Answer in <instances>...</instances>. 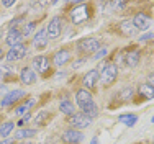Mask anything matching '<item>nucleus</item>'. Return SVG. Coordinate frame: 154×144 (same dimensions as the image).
<instances>
[{
	"label": "nucleus",
	"mask_w": 154,
	"mask_h": 144,
	"mask_svg": "<svg viewBox=\"0 0 154 144\" xmlns=\"http://www.w3.org/2000/svg\"><path fill=\"white\" fill-rule=\"evenodd\" d=\"M75 103L77 106L80 108V113H84V115H87L92 120V118L97 116L98 110H97V105H95L94 98H92V93H90L89 90H77L75 93Z\"/></svg>",
	"instance_id": "obj_1"
},
{
	"label": "nucleus",
	"mask_w": 154,
	"mask_h": 144,
	"mask_svg": "<svg viewBox=\"0 0 154 144\" xmlns=\"http://www.w3.org/2000/svg\"><path fill=\"white\" fill-rule=\"evenodd\" d=\"M102 47V41L98 38H84L77 41V49H79L80 54H92L95 51H98Z\"/></svg>",
	"instance_id": "obj_2"
},
{
	"label": "nucleus",
	"mask_w": 154,
	"mask_h": 144,
	"mask_svg": "<svg viewBox=\"0 0 154 144\" xmlns=\"http://www.w3.org/2000/svg\"><path fill=\"white\" fill-rule=\"evenodd\" d=\"M116 75H118V67H116V64L108 62V64L103 66V69H102V72H100L98 80H100L103 85H110V84L115 82Z\"/></svg>",
	"instance_id": "obj_3"
},
{
	"label": "nucleus",
	"mask_w": 154,
	"mask_h": 144,
	"mask_svg": "<svg viewBox=\"0 0 154 144\" xmlns=\"http://www.w3.org/2000/svg\"><path fill=\"white\" fill-rule=\"evenodd\" d=\"M87 18H89V8H87V5L80 3V5H77L71 10V20L74 25L84 23V21H87Z\"/></svg>",
	"instance_id": "obj_4"
},
{
	"label": "nucleus",
	"mask_w": 154,
	"mask_h": 144,
	"mask_svg": "<svg viewBox=\"0 0 154 144\" xmlns=\"http://www.w3.org/2000/svg\"><path fill=\"white\" fill-rule=\"evenodd\" d=\"M62 33V20L59 17L53 18L48 25V29H46V35H48V39H57Z\"/></svg>",
	"instance_id": "obj_5"
},
{
	"label": "nucleus",
	"mask_w": 154,
	"mask_h": 144,
	"mask_svg": "<svg viewBox=\"0 0 154 144\" xmlns=\"http://www.w3.org/2000/svg\"><path fill=\"white\" fill-rule=\"evenodd\" d=\"M61 139L64 144H80L84 141V133H80L79 130H66Z\"/></svg>",
	"instance_id": "obj_6"
},
{
	"label": "nucleus",
	"mask_w": 154,
	"mask_h": 144,
	"mask_svg": "<svg viewBox=\"0 0 154 144\" xmlns=\"http://www.w3.org/2000/svg\"><path fill=\"white\" fill-rule=\"evenodd\" d=\"M131 23H133V26L138 29V31H146L149 26H151V18L148 17L146 13H143V12H139L134 15V18L131 20Z\"/></svg>",
	"instance_id": "obj_7"
},
{
	"label": "nucleus",
	"mask_w": 154,
	"mask_h": 144,
	"mask_svg": "<svg viewBox=\"0 0 154 144\" xmlns=\"http://www.w3.org/2000/svg\"><path fill=\"white\" fill-rule=\"evenodd\" d=\"M28 53V47L25 44H18V46H13L10 47V51L7 53V61L8 62H15V61H20L26 56Z\"/></svg>",
	"instance_id": "obj_8"
},
{
	"label": "nucleus",
	"mask_w": 154,
	"mask_h": 144,
	"mask_svg": "<svg viewBox=\"0 0 154 144\" xmlns=\"http://www.w3.org/2000/svg\"><path fill=\"white\" fill-rule=\"evenodd\" d=\"M90 123H92V120L87 115H84V113H74V115L69 118V124L77 128V130H84V128H87Z\"/></svg>",
	"instance_id": "obj_9"
},
{
	"label": "nucleus",
	"mask_w": 154,
	"mask_h": 144,
	"mask_svg": "<svg viewBox=\"0 0 154 144\" xmlns=\"http://www.w3.org/2000/svg\"><path fill=\"white\" fill-rule=\"evenodd\" d=\"M31 69L35 72H39V74L48 72V69H49V59H48L46 56H36V57H33Z\"/></svg>",
	"instance_id": "obj_10"
},
{
	"label": "nucleus",
	"mask_w": 154,
	"mask_h": 144,
	"mask_svg": "<svg viewBox=\"0 0 154 144\" xmlns=\"http://www.w3.org/2000/svg\"><path fill=\"white\" fill-rule=\"evenodd\" d=\"M23 97H25V90H12L2 98V103H0V105L2 106H10V105H13V103H17L20 98H23Z\"/></svg>",
	"instance_id": "obj_11"
},
{
	"label": "nucleus",
	"mask_w": 154,
	"mask_h": 144,
	"mask_svg": "<svg viewBox=\"0 0 154 144\" xmlns=\"http://www.w3.org/2000/svg\"><path fill=\"white\" fill-rule=\"evenodd\" d=\"M20 80L25 85H31V84H35L38 80V75H36V72L31 67H23L20 71Z\"/></svg>",
	"instance_id": "obj_12"
},
{
	"label": "nucleus",
	"mask_w": 154,
	"mask_h": 144,
	"mask_svg": "<svg viewBox=\"0 0 154 144\" xmlns=\"http://www.w3.org/2000/svg\"><path fill=\"white\" fill-rule=\"evenodd\" d=\"M98 77H100V72L97 71V69H92V71H89L84 75V80H82V84H84V87L85 88H95V85H97V82H98Z\"/></svg>",
	"instance_id": "obj_13"
},
{
	"label": "nucleus",
	"mask_w": 154,
	"mask_h": 144,
	"mask_svg": "<svg viewBox=\"0 0 154 144\" xmlns=\"http://www.w3.org/2000/svg\"><path fill=\"white\" fill-rule=\"evenodd\" d=\"M21 39H23V35H21L20 29L10 28V29H8V35H7V38H5V43L8 44L10 47H13V46L21 44Z\"/></svg>",
	"instance_id": "obj_14"
},
{
	"label": "nucleus",
	"mask_w": 154,
	"mask_h": 144,
	"mask_svg": "<svg viewBox=\"0 0 154 144\" xmlns=\"http://www.w3.org/2000/svg\"><path fill=\"white\" fill-rule=\"evenodd\" d=\"M48 44V35H46V29H38V31L35 33V36H33V46L36 47V49H45Z\"/></svg>",
	"instance_id": "obj_15"
},
{
	"label": "nucleus",
	"mask_w": 154,
	"mask_h": 144,
	"mask_svg": "<svg viewBox=\"0 0 154 144\" xmlns=\"http://www.w3.org/2000/svg\"><path fill=\"white\" fill-rule=\"evenodd\" d=\"M139 61H141V53H139L138 49L126 51V54H125V62H126V66H130V67H136V66L139 64Z\"/></svg>",
	"instance_id": "obj_16"
},
{
	"label": "nucleus",
	"mask_w": 154,
	"mask_h": 144,
	"mask_svg": "<svg viewBox=\"0 0 154 144\" xmlns=\"http://www.w3.org/2000/svg\"><path fill=\"white\" fill-rule=\"evenodd\" d=\"M53 61H54V64H56V66H64V64H67V62L71 61V51H69V49H61V51H57V53L54 54Z\"/></svg>",
	"instance_id": "obj_17"
},
{
	"label": "nucleus",
	"mask_w": 154,
	"mask_h": 144,
	"mask_svg": "<svg viewBox=\"0 0 154 144\" xmlns=\"http://www.w3.org/2000/svg\"><path fill=\"white\" fill-rule=\"evenodd\" d=\"M120 29H122V33H123V35H126V36H136V33H138V29L133 26L131 20L122 21V23H120Z\"/></svg>",
	"instance_id": "obj_18"
},
{
	"label": "nucleus",
	"mask_w": 154,
	"mask_h": 144,
	"mask_svg": "<svg viewBox=\"0 0 154 144\" xmlns=\"http://www.w3.org/2000/svg\"><path fill=\"white\" fill-rule=\"evenodd\" d=\"M59 110H61V113H64V115H67V116H72L75 113V106L71 100H62L59 103Z\"/></svg>",
	"instance_id": "obj_19"
},
{
	"label": "nucleus",
	"mask_w": 154,
	"mask_h": 144,
	"mask_svg": "<svg viewBox=\"0 0 154 144\" xmlns=\"http://www.w3.org/2000/svg\"><path fill=\"white\" fill-rule=\"evenodd\" d=\"M138 93L141 95L143 98H154V87H151L149 84H141L138 87Z\"/></svg>",
	"instance_id": "obj_20"
},
{
	"label": "nucleus",
	"mask_w": 154,
	"mask_h": 144,
	"mask_svg": "<svg viewBox=\"0 0 154 144\" xmlns=\"http://www.w3.org/2000/svg\"><path fill=\"white\" fill-rule=\"evenodd\" d=\"M33 105H35V98H30V100H28V102H25L23 105H20V106H18V108L15 110L17 116H21V115H25V113H26L30 108H33Z\"/></svg>",
	"instance_id": "obj_21"
},
{
	"label": "nucleus",
	"mask_w": 154,
	"mask_h": 144,
	"mask_svg": "<svg viewBox=\"0 0 154 144\" xmlns=\"http://www.w3.org/2000/svg\"><path fill=\"white\" fill-rule=\"evenodd\" d=\"M36 134V130H28V128H21V130H17L15 133V139H25V138H31V136Z\"/></svg>",
	"instance_id": "obj_22"
},
{
	"label": "nucleus",
	"mask_w": 154,
	"mask_h": 144,
	"mask_svg": "<svg viewBox=\"0 0 154 144\" xmlns=\"http://www.w3.org/2000/svg\"><path fill=\"white\" fill-rule=\"evenodd\" d=\"M13 128H15V124H13L12 121H5L3 124H0V136H2V138H7V136L12 133Z\"/></svg>",
	"instance_id": "obj_23"
},
{
	"label": "nucleus",
	"mask_w": 154,
	"mask_h": 144,
	"mask_svg": "<svg viewBox=\"0 0 154 144\" xmlns=\"http://www.w3.org/2000/svg\"><path fill=\"white\" fill-rule=\"evenodd\" d=\"M120 121H122L123 124H126V126H134L136 124V121H138V116L136 115H122L120 116Z\"/></svg>",
	"instance_id": "obj_24"
},
{
	"label": "nucleus",
	"mask_w": 154,
	"mask_h": 144,
	"mask_svg": "<svg viewBox=\"0 0 154 144\" xmlns=\"http://www.w3.org/2000/svg\"><path fill=\"white\" fill-rule=\"evenodd\" d=\"M133 93H134V88L128 87V88H125V90H123V93H120V98H122V100H128V98L133 97Z\"/></svg>",
	"instance_id": "obj_25"
},
{
	"label": "nucleus",
	"mask_w": 154,
	"mask_h": 144,
	"mask_svg": "<svg viewBox=\"0 0 154 144\" xmlns=\"http://www.w3.org/2000/svg\"><path fill=\"white\" fill-rule=\"evenodd\" d=\"M33 29H35V23H26L23 26V29H20V31H21V35H23V36H30Z\"/></svg>",
	"instance_id": "obj_26"
},
{
	"label": "nucleus",
	"mask_w": 154,
	"mask_h": 144,
	"mask_svg": "<svg viewBox=\"0 0 154 144\" xmlns=\"http://www.w3.org/2000/svg\"><path fill=\"white\" fill-rule=\"evenodd\" d=\"M107 53H108V49H107V47H100V49H98V53H95L94 59H100V57H103Z\"/></svg>",
	"instance_id": "obj_27"
},
{
	"label": "nucleus",
	"mask_w": 154,
	"mask_h": 144,
	"mask_svg": "<svg viewBox=\"0 0 154 144\" xmlns=\"http://www.w3.org/2000/svg\"><path fill=\"white\" fill-rule=\"evenodd\" d=\"M146 84H149L151 87H154V72H151L148 75V82H146Z\"/></svg>",
	"instance_id": "obj_28"
},
{
	"label": "nucleus",
	"mask_w": 154,
	"mask_h": 144,
	"mask_svg": "<svg viewBox=\"0 0 154 144\" xmlns=\"http://www.w3.org/2000/svg\"><path fill=\"white\" fill-rule=\"evenodd\" d=\"M152 38H154V35H152V33H149V35L141 36V41H148V39H152Z\"/></svg>",
	"instance_id": "obj_29"
},
{
	"label": "nucleus",
	"mask_w": 154,
	"mask_h": 144,
	"mask_svg": "<svg viewBox=\"0 0 154 144\" xmlns=\"http://www.w3.org/2000/svg\"><path fill=\"white\" fill-rule=\"evenodd\" d=\"M2 5H3V7H7V8H8V7L15 5V2H2Z\"/></svg>",
	"instance_id": "obj_30"
},
{
	"label": "nucleus",
	"mask_w": 154,
	"mask_h": 144,
	"mask_svg": "<svg viewBox=\"0 0 154 144\" xmlns=\"http://www.w3.org/2000/svg\"><path fill=\"white\" fill-rule=\"evenodd\" d=\"M84 62H85V59H82V61H80V59H79V61H77L75 64H74V67H80V66H82Z\"/></svg>",
	"instance_id": "obj_31"
},
{
	"label": "nucleus",
	"mask_w": 154,
	"mask_h": 144,
	"mask_svg": "<svg viewBox=\"0 0 154 144\" xmlns=\"http://www.w3.org/2000/svg\"><path fill=\"white\" fill-rule=\"evenodd\" d=\"M90 144H98V141H97V138H94V139H92V142H90Z\"/></svg>",
	"instance_id": "obj_32"
},
{
	"label": "nucleus",
	"mask_w": 154,
	"mask_h": 144,
	"mask_svg": "<svg viewBox=\"0 0 154 144\" xmlns=\"http://www.w3.org/2000/svg\"><path fill=\"white\" fill-rule=\"evenodd\" d=\"M3 57V51H2V47H0V59Z\"/></svg>",
	"instance_id": "obj_33"
},
{
	"label": "nucleus",
	"mask_w": 154,
	"mask_h": 144,
	"mask_svg": "<svg viewBox=\"0 0 154 144\" xmlns=\"http://www.w3.org/2000/svg\"><path fill=\"white\" fill-rule=\"evenodd\" d=\"M23 144H31V142H23Z\"/></svg>",
	"instance_id": "obj_34"
},
{
	"label": "nucleus",
	"mask_w": 154,
	"mask_h": 144,
	"mask_svg": "<svg viewBox=\"0 0 154 144\" xmlns=\"http://www.w3.org/2000/svg\"><path fill=\"white\" fill-rule=\"evenodd\" d=\"M0 144H5V142H2V141H0Z\"/></svg>",
	"instance_id": "obj_35"
},
{
	"label": "nucleus",
	"mask_w": 154,
	"mask_h": 144,
	"mask_svg": "<svg viewBox=\"0 0 154 144\" xmlns=\"http://www.w3.org/2000/svg\"><path fill=\"white\" fill-rule=\"evenodd\" d=\"M152 121H154V118H152Z\"/></svg>",
	"instance_id": "obj_36"
},
{
	"label": "nucleus",
	"mask_w": 154,
	"mask_h": 144,
	"mask_svg": "<svg viewBox=\"0 0 154 144\" xmlns=\"http://www.w3.org/2000/svg\"><path fill=\"white\" fill-rule=\"evenodd\" d=\"M136 144H139V142H136Z\"/></svg>",
	"instance_id": "obj_37"
},
{
	"label": "nucleus",
	"mask_w": 154,
	"mask_h": 144,
	"mask_svg": "<svg viewBox=\"0 0 154 144\" xmlns=\"http://www.w3.org/2000/svg\"><path fill=\"white\" fill-rule=\"evenodd\" d=\"M152 144H154V142H152Z\"/></svg>",
	"instance_id": "obj_38"
}]
</instances>
